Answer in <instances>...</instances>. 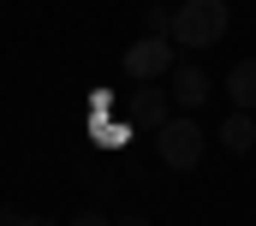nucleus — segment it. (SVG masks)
Segmentation results:
<instances>
[{
    "instance_id": "obj_1",
    "label": "nucleus",
    "mask_w": 256,
    "mask_h": 226,
    "mask_svg": "<svg viewBox=\"0 0 256 226\" xmlns=\"http://www.w3.org/2000/svg\"><path fill=\"white\" fill-rule=\"evenodd\" d=\"M226 24H232L226 0H185L173 12V24H167V42H179V48H214L226 36Z\"/></svg>"
},
{
    "instance_id": "obj_2",
    "label": "nucleus",
    "mask_w": 256,
    "mask_h": 226,
    "mask_svg": "<svg viewBox=\"0 0 256 226\" xmlns=\"http://www.w3.org/2000/svg\"><path fill=\"white\" fill-rule=\"evenodd\" d=\"M155 161L167 172H191L202 161V125H196L191 113H179V119H167L155 131Z\"/></svg>"
},
{
    "instance_id": "obj_3",
    "label": "nucleus",
    "mask_w": 256,
    "mask_h": 226,
    "mask_svg": "<svg viewBox=\"0 0 256 226\" xmlns=\"http://www.w3.org/2000/svg\"><path fill=\"white\" fill-rule=\"evenodd\" d=\"M173 72V42L167 36H137L126 48V78L131 84H161Z\"/></svg>"
},
{
    "instance_id": "obj_4",
    "label": "nucleus",
    "mask_w": 256,
    "mask_h": 226,
    "mask_svg": "<svg viewBox=\"0 0 256 226\" xmlns=\"http://www.w3.org/2000/svg\"><path fill=\"white\" fill-rule=\"evenodd\" d=\"M167 108H173V96H167L161 84H131V96H126V125H131V131H149V137H155V131L173 119Z\"/></svg>"
},
{
    "instance_id": "obj_5",
    "label": "nucleus",
    "mask_w": 256,
    "mask_h": 226,
    "mask_svg": "<svg viewBox=\"0 0 256 226\" xmlns=\"http://www.w3.org/2000/svg\"><path fill=\"white\" fill-rule=\"evenodd\" d=\"M167 78H173V84H167V96H173V108H202V102H208V78H202V66H173V72H167Z\"/></svg>"
},
{
    "instance_id": "obj_6",
    "label": "nucleus",
    "mask_w": 256,
    "mask_h": 226,
    "mask_svg": "<svg viewBox=\"0 0 256 226\" xmlns=\"http://www.w3.org/2000/svg\"><path fill=\"white\" fill-rule=\"evenodd\" d=\"M226 96H232V108H238V113L256 108V60H238V66L226 72Z\"/></svg>"
},
{
    "instance_id": "obj_7",
    "label": "nucleus",
    "mask_w": 256,
    "mask_h": 226,
    "mask_svg": "<svg viewBox=\"0 0 256 226\" xmlns=\"http://www.w3.org/2000/svg\"><path fill=\"white\" fill-rule=\"evenodd\" d=\"M220 143H226L232 155H250V149H256V119H250V113H238V108H232V119L220 125Z\"/></svg>"
},
{
    "instance_id": "obj_8",
    "label": "nucleus",
    "mask_w": 256,
    "mask_h": 226,
    "mask_svg": "<svg viewBox=\"0 0 256 226\" xmlns=\"http://www.w3.org/2000/svg\"><path fill=\"white\" fill-rule=\"evenodd\" d=\"M143 24H149V36H167V24H173V12H167V6H149V12H143Z\"/></svg>"
},
{
    "instance_id": "obj_9",
    "label": "nucleus",
    "mask_w": 256,
    "mask_h": 226,
    "mask_svg": "<svg viewBox=\"0 0 256 226\" xmlns=\"http://www.w3.org/2000/svg\"><path fill=\"white\" fill-rule=\"evenodd\" d=\"M66 226H114V220H108L102 208H84V214H72V220H66Z\"/></svg>"
},
{
    "instance_id": "obj_10",
    "label": "nucleus",
    "mask_w": 256,
    "mask_h": 226,
    "mask_svg": "<svg viewBox=\"0 0 256 226\" xmlns=\"http://www.w3.org/2000/svg\"><path fill=\"white\" fill-rule=\"evenodd\" d=\"M12 226H60V220H48V214H18Z\"/></svg>"
},
{
    "instance_id": "obj_11",
    "label": "nucleus",
    "mask_w": 256,
    "mask_h": 226,
    "mask_svg": "<svg viewBox=\"0 0 256 226\" xmlns=\"http://www.w3.org/2000/svg\"><path fill=\"white\" fill-rule=\"evenodd\" d=\"M114 226H149V220H143V214H126V220H114Z\"/></svg>"
}]
</instances>
